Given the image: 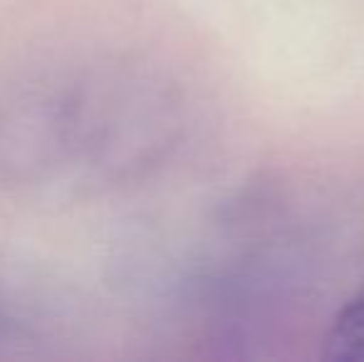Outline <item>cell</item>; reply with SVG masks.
<instances>
[{
  "mask_svg": "<svg viewBox=\"0 0 364 362\" xmlns=\"http://www.w3.org/2000/svg\"><path fill=\"white\" fill-rule=\"evenodd\" d=\"M325 358L337 362H364V283L337 313L327 335Z\"/></svg>",
  "mask_w": 364,
  "mask_h": 362,
  "instance_id": "cell-1",
  "label": "cell"
}]
</instances>
